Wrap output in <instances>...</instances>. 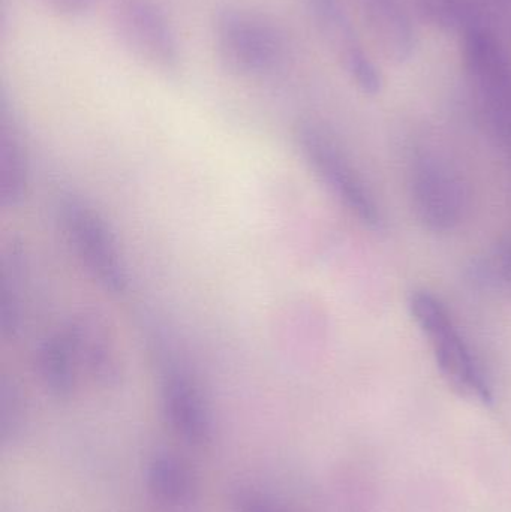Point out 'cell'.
Returning <instances> with one entry per match:
<instances>
[{"label": "cell", "mask_w": 511, "mask_h": 512, "mask_svg": "<svg viewBox=\"0 0 511 512\" xmlns=\"http://www.w3.org/2000/svg\"><path fill=\"white\" fill-rule=\"evenodd\" d=\"M212 41L222 68L240 78L264 77L285 56L284 33L275 21L234 3L219 6L213 14Z\"/></svg>", "instance_id": "6da1fadb"}, {"label": "cell", "mask_w": 511, "mask_h": 512, "mask_svg": "<svg viewBox=\"0 0 511 512\" xmlns=\"http://www.w3.org/2000/svg\"><path fill=\"white\" fill-rule=\"evenodd\" d=\"M408 192L414 215L432 233L456 230L467 215V183L458 168L435 150H414L408 162Z\"/></svg>", "instance_id": "3957f363"}, {"label": "cell", "mask_w": 511, "mask_h": 512, "mask_svg": "<svg viewBox=\"0 0 511 512\" xmlns=\"http://www.w3.org/2000/svg\"><path fill=\"white\" fill-rule=\"evenodd\" d=\"M495 2L511 3V0H495Z\"/></svg>", "instance_id": "44dd1931"}, {"label": "cell", "mask_w": 511, "mask_h": 512, "mask_svg": "<svg viewBox=\"0 0 511 512\" xmlns=\"http://www.w3.org/2000/svg\"><path fill=\"white\" fill-rule=\"evenodd\" d=\"M509 27H510V32H511V21H509Z\"/></svg>", "instance_id": "7402d4cb"}, {"label": "cell", "mask_w": 511, "mask_h": 512, "mask_svg": "<svg viewBox=\"0 0 511 512\" xmlns=\"http://www.w3.org/2000/svg\"><path fill=\"white\" fill-rule=\"evenodd\" d=\"M420 17L447 33L464 36L477 29L498 30L497 15L479 0H414Z\"/></svg>", "instance_id": "5bb4252c"}, {"label": "cell", "mask_w": 511, "mask_h": 512, "mask_svg": "<svg viewBox=\"0 0 511 512\" xmlns=\"http://www.w3.org/2000/svg\"><path fill=\"white\" fill-rule=\"evenodd\" d=\"M297 144L309 167L330 194L363 225L381 230L384 219L380 206L341 144L315 123L299 126Z\"/></svg>", "instance_id": "277c9868"}, {"label": "cell", "mask_w": 511, "mask_h": 512, "mask_svg": "<svg viewBox=\"0 0 511 512\" xmlns=\"http://www.w3.org/2000/svg\"><path fill=\"white\" fill-rule=\"evenodd\" d=\"M462 38V54L477 101L511 96V60L500 33L477 29Z\"/></svg>", "instance_id": "9c48e42d"}, {"label": "cell", "mask_w": 511, "mask_h": 512, "mask_svg": "<svg viewBox=\"0 0 511 512\" xmlns=\"http://www.w3.org/2000/svg\"><path fill=\"white\" fill-rule=\"evenodd\" d=\"M162 405L173 429L189 444L212 439L213 421L200 382L176 352L162 346L158 352Z\"/></svg>", "instance_id": "ba28073f"}, {"label": "cell", "mask_w": 511, "mask_h": 512, "mask_svg": "<svg viewBox=\"0 0 511 512\" xmlns=\"http://www.w3.org/2000/svg\"><path fill=\"white\" fill-rule=\"evenodd\" d=\"M59 218L66 237L90 276L111 294L128 289L125 256L110 225L86 200L74 194L59 198Z\"/></svg>", "instance_id": "5b68a950"}, {"label": "cell", "mask_w": 511, "mask_h": 512, "mask_svg": "<svg viewBox=\"0 0 511 512\" xmlns=\"http://www.w3.org/2000/svg\"><path fill=\"white\" fill-rule=\"evenodd\" d=\"M312 26L345 74L365 95L381 92L383 77L366 51L342 0H302Z\"/></svg>", "instance_id": "52a82bcc"}, {"label": "cell", "mask_w": 511, "mask_h": 512, "mask_svg": "<svg viewBox=\"0 0 511 512\" xmlns=\"http://www.w3.org/2000/svg\"><path fill=\"white\" fill-rule=\"evenodd\" d=\"M38 2L50 14L66 20H74L86 15L98 0H38Z\"/></svg>", "instance_id": "d6986e66"}, {"label": "cell", "mask_w": 511, "mask_h": 512, "mask_svg": "<svg viewBox=\"0 0 511 512\" xmlns=\"http://www.w3.org/2000/svg\"><path fill=\"white\" fill-rule=\"evenodd\" d=\"M237 512H278L257 495H242L236 502Z\"/></svg>", "instance_id": "ffe728a7"}, {"label": "cell", "mask_w": 511, "mask_h": 512, "mask_svg": "<svg viewBox=\"0 0 511 512\" xmlns=\"http://www.w3.org/2000/svg\"><path fill=\"white\" fill-rule=\"evenodd\" d=\"M471 280L486 291L497 292L511 301V239L498 242L473 262Z\"/></svg>", "instance_id": "e0dca14e"}, {"label": "cell", "mask_w": 511, "mask_h": 512, "mask_svg": "<svg viewBox=\"0 0 511 512\" xmlns=\"http://www.w3.org/2000/svg\"><path fill=\"white\" fill-rule=\"evenodd\" d=\"M26 420V403L14 381L0 382V435L3 442L14 441Z\"/></svg>", "instance_id": "ac0fdd59"}, {"label": "cell", "mask_w": 511, "mask_h": 512, "mask_svg": "<svg viewBox=\"0 0 511 512\" xmlns=\"http://www.w3.org/2000/svg\"><path fill=\"white\" fill-rule=\"evenodd\" d=\"M29 189V158L14 111L5 93L0 102V204L3 209L21 206Z\"/></svg>", "instance_id": "8fae6325"}, {"label": "cell", "mask_w": 511, "mask_h": 512, "mask_svg": "<svg viewBox=\"0 0 511 512\" xmlns=\"http://www.w3.org/2000/svg\"><path fill=\"white\" fill-rule=\"evenodd\" d=\"M108 20L119 44L135 60L161 74L179 71V36L156 0H110Z\"/></svg>", "instance_id": "8992f818"}, {"label": "cell", "mask_w": 511, "mask_h": 512, "mask_svg": "<svg viewBox=\"0 0 511 512\" xmlns=\"http://www.w3.org/2000/svg\"><path fill=\"white\" fill-rule=\"evenodd\" d=\"M81 369H86L102 384H114L120 376L119 352L116 343L99 319L83 315L66 324Z\"/></svg>", "instance_id": "7c38bea8"}, {"label": "cell", "mask_w": 511, "mask_h": 512, "mask_svg": "<svg viewBox=\"0 0 511 512\" xmlns=\"http://www.w3.org/2000/svg\"><path fill=\"white\" fill-rule=\"evenodd\" d=\"M383 53L396 63L413 57L417 47L413 18L404 0H357Z\"/></svg>", "instance_id": "30bf717a"}, {"label": "cell", "mask_w": 511, "mask_h": 512, "mask_svg": "<svg viewBox=\"0 0 511 512\" xmlns=\"http://www.w3.org/2000/svg\"><path fill=\"white\" fill-rule=\"evenodd\" d=\"M150 493L168 507H183L194 495V483L188 468L179 459L167 454L156 456L147 468Z\"/></svg>", "instance_id": "2e32d148"}, {"label": "cell", "mask_w": 511, "mask_h": 512, "mask_svg": "<svg viewBox=\"0 0 511 512\" xmlns=\"http://www.w3.org/2000/svg\"><path fill=\"white\" fill-rule=\"evenodd\" d=\"M36 369L42 384L54 397L71 396L81 366L66 325L42 340L36 352Z\"/></svg>", "instance_id": "4fadbf2b"}, {"label": "cell", "mask_w": 511, "mask_h": 512, "mask_svg": "<svg viewBox=\"0 0 511 512\" xmlns=\"http://www.w3.org/2000/svg\"><path fill=\"white\" fill-rule=\"evenodd\" d=\"M0 267V333L3 339H15L23 328L26 313V259L17 245L3 251Z\"/></svg>", "instance_id": "9a60e30c"}, {"label": "cell", "mask_w": 511, "mask_h": 512, "mask_svg": "<svg viewBox=\"0 0 511 512\" xmlns=\"http://www.w3.org/2000/svg\"><path fill=\"white\" fill-rule=\"evenodd\" d=\"M408 307L417 327L431 343L435 363L446 384L470 402L492 405L494 393L491 384L459 333L446 304L431 292L414 291Z\"/></svg>", "instance_id": "7a4b0ae2"}]
</instances>
